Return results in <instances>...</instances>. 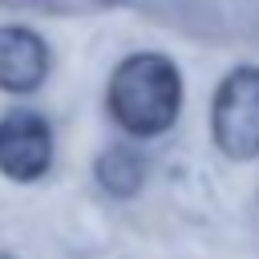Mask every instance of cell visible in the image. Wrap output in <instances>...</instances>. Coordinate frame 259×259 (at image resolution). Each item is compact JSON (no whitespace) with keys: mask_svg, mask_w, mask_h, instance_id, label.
Returning <instances> with one entry per match:
<instances>
[{"mask_svg":"<svg viewBox=\"0 0 259 259\" xmlns=\"http://www.w3.org/2000/svg\"><path fill=\"white\" fill-rule=\"evenodd\" d=\"M186 105V81L170 53L134 49L105 81V113L130 142H154L170 134Z\"/></svg>","mask_w":259,"mask_h":259,"instance_id":"obj_1","label":"cell"},{"mask_svg":"<svg viewBox=\"0 0 259 259\" xmlns=\"http://www.w3.org/2000/svg\"><path fill=\"white\" fill-rule=\"evenodd\" d=\"M210 142L227 162L259 158V65H235L210 93Z\"/></svg>","mask_w":259,"mask_h":259,"instance_id":"obj_2","label":"cell"},{"mask_svg":"<svg viewBox=\"0 0 259 259\" xmlns=\"http://www.w3.org/2000/svg\"><path fill=\"white\" fill-rule=\"evenodd\" d=\"M57 162L53 121L28 105H12L0 113V178L12 186H32L49 178Z\"/></svg>","mask_w":259,"mask_h":259,"instance_id":"obj_3","label":"cell"},{"mask_svg":"<svg viewBox=\"0 0 259 259\" xmlns=\"http://www.w3.org/2000/svg\"><path fill=\"white\" fill-rule=\"evenodd\" d=\"M53 73V49L32 24H0V93L32 97Z\"/></svg>","mask_w":259,"mask_h":259,"instance_id":"obj_4","label":"cell"},{"mask_svg":"<svg viewBox=\"0 0 259 259\" xmlns=\"http://www.w3.org/2000/svg\"><path fill=\"white\" fill-rule=\"evenodd\" d=\"M146 178H150L146 154H142L138 146H130V142H113V146H105V150L93 158V182H97L109 198H117V202L138 198L142 186H146Z\"/></svg>","mask_w":259,"mask_h":259,"instance_id":"obj_5","label":"cell"},{"mask_svg":"<svg viewBox=\"0 0 259 259\" xmlns=\"http://www.w3.org/2000/svg\"><path fill=\"white\" fill-rule=\"evenodd\" d=\"M0 259H16V255H8V251H0Z\"/></svg>","mask_w":259,"mask_h":259,"instance_id":"obj_6","label":"cell"}]
</instances>
